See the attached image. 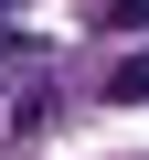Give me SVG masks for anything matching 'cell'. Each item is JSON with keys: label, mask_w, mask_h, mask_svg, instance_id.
<instances>
[{"label": "cell", "mask_w": 149, "mask_h": 160, "mask_svg": "<svg viewBox=\"0 0 149 160\" xmlns=\"http://www.w3.org/2000/svg\"><path fill=\"white\" fill-rule=\"evenodd\" d=\"M0 53H11V32H0Z\"/></svg>", "instance_id": "cell-4"}, {"label": "cell", "mask_w": 149, "mask_h": 160, "mask_svg": "<svg viewBox=\"0 0 149 160\" xmlns=\"http://www.w3.org/2000/svg\"><path fill=\"white\" fill-rule=\"evenodd\" d=\"M107 32H149V0H107Z\"/></svg>", "instance_id": "cell-3"}, {"label": "cell", "mask_w": 149, "mask_h": 160, "mask_svg": "<svg viewBox=\"0 0 149 160\" xmlns=\"http://www.w3.org/2000/svg\"><path fill=\"white\" fill-rule=\"evenodd\" d=\"M107 96H117V107H149V43H138V53H117V64H107Z\"/></svg>", "instance_id": "cell-2"}, {"label": "cell", "mask_w": 149, "mask_h": 160, "mask_svg": "<svg viewBox=\"0 0 149 160\" xmlns=\"http://www.w3.org/2000/svg\"><path fill=\"white\" fill-rule=\"evenodd\" d=\"M53 107H64V96H53V75H22V86H11V139H43Z\"/></svg>", "instance_id": "cell-1"}]
</instances>
